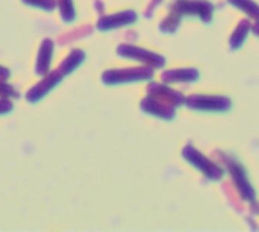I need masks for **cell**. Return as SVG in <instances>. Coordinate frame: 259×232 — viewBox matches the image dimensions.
<instances>
[{
    "label": "cell",
    "instance_id": "52a82bcc",
    "mask_svg": "<svg viewBox=\"0 0 259 232\" xmlns=\"http://www.w3.org/2000/svg\"><path fill=\"white\" fill-rule=\"evenodd\" d=\"M199 78V71L194 68H179L168 70L162 73L164 82H193Z\"/></svg>",
    "mask_w": 259,
    "mask_h": 232
},
{
    "label": "cell",
    "instance_id": "6da1fadb",
    "mask_svg": "<svg viewBox=\"0 0 259 232\" xmlns=\"http://www.w3.org/2000/svg\"><path fill=\"white\" fill-rule=\"evenodd\" d=\"M220 155H222V161L226 166V169L229 170V173H231V176H232V179H234V182H235V185H237V188H238V191L241 195V198L244 201L253 202L255 201V190L252 188V185H250V182L247 179L244 167L238 161H235L234 158H231V157H228L225 153H220Z\"/></svg>",
    "mask_w": 259,
    "mask_h": 232
},
{
    "label": "cell",
    "instance_id": "277c9868",
    "mask_svg": "<svg viewBox=\"0 0 259 232\" xmlns=\"http://www.w3.org/2000/svg\"><path fill=\"white\" fill-rule=\"evenodd\" d=\"M176 12L181 15H196L200 17L205 23H208L212 17V5L206 0H176L175 5L171 6Z\"/></svg>",
    "mask_w": 259,
    "mask_h": 232
},
{
    "label": "cell",
    "instance_id": "5b68a950",
    "mask_svg": "<svg viewBox=\"0 0 259 232\" xmlns=\"http://www.w3.org/2000/svg\"><path fill=\"white\" fill-rule=\"evenodd\" d=\"M149 94L155 99H159L161 102L176 108L182 103H185V97L179 93V91H175L165 85H161V84H152L149 87Z\"/></svg>",
    "mask_w": 259,
    "mask_h": 232
},
{
    "label": "cell",
    "instance_id": "3957f363",
    "mask_svg": "<svg viewBox=\"0 0 259 232\" xmlns=\"http://www.w3.org/2000/svg\"><path fill=\"white\" fill-rule=\"evenodd\" d=\"M185 103L188 108L197 111H228L232 105L228 97L206 94H193L185 99Z\"/></svg>",
    "mask_w": 259,
    "mask_h": 232
},
{
    "label": "cell",
    "instance_id": "7a4b0ae2",
    "mask_svg": "<svg viewBox=\"0 0 259 232\" xmlns=\"http://www.w3.org/2000/svg\"><path fill=\"white\" fill-rule=\"evenodd\" d=\"M184 158L191 163L194 167H197L205 176H208L209 179L212 181H219L223 178V169L215 164L214 161L208 160L206 157H203L200 152H197L193 146H185L184 147V152H182Z\"/></svg>",
    "mask_w": 259,
    "mask_h": 232
},
{
    "label": "cell",
    "instance_id": "9c48e42d",
    "mask_svg": "<svg viewBox=\"0 0 259 232\" xmlns=\"http://www.w3.org/2000/svg\"><path fill=\"white\" fill-rule=\"evenodd\" d=\"M229 3L246 12L249 17L259 20V5H256L253 0H229Z\"/></svg>",
    "mask_w": 259,
    "mask_h": 232
},
{
    "label": "cell",
    "instance_id": "ba28073f",
    "mask_svg": "<svg viewBox=\"0 0 259 232\" xmlns=\"http://www.w3.org/2000/svg\"><path fill=\"white\" fill-rule=\"evenodd\" d=\"M250 30H252L250 21H249V20H241V21L238 23V26L235 27V32H234L232 36H231V49H232V50L240 49V47L243 46V43H244V40H246V36H247V33H249Z\"/></svg>",
    "mask_w": 259,
    "mask_h": 232
},
{
    "label": "cell",
    "instance_id": "8992f818",
    "mask_svg": "<svg viewBox=\"0 0 259 232\" xmlns=\"http://www.w3.org/2000/svg\"><path fill=\"white\" fill-rule=\"evenodd\" d=\"M143 108L146 111H149V112L161 117V119L170 120V119L175 117V108L170 106V105H167V103H164V102H161L159 99H155V97L146 99L144 103H143Z\"/></svg>",
    "mask_w": 259,
    "mask_h": 232
},
{
    "label": "cell",
    "instance_id": "30bf717a",
    "mask_svg": "<svg viewBox=\"0 0 259 232\" xmlns=\"http://www.w3.org/2000/svg\"><path fill=\"white\" fill-rule=\"evenodd\" d=\"M252 32H253V33H255L256 36H259V20H258V23H256V24H253V26H252Z\"/></svg>",
    "mask_w": 259,
    "mask_h": 232
}]
</instances>
